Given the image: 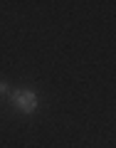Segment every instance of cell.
Returning <instances> with one entry per match:
<instances>
[{"instance_id": "cell-1", "label": "cell", "mask_w": 116, "mask_h": 148, "mask_svg": "<svg viewBox=\"0 0 116 148\" xmlns=\"http://www.w3.org/2000/svg\"><path fill=\"white\" fill-rule=\"evenodd\" d=\"M15 106L22 114H32L37 109V94L35 91H20V94H15Z\"/></svg>"}, {"instance_id": "cell-2", "label": "cell", "mask_w": 116, "mask_h": 148, "mask_svg": "<svg viewBox=\"0 0 116 148\" xmlns=\"http://www.w3.org/2000/svg\"><path fill=\"white\" fill-rule=\"evenodd\" d=\"M5 89H8V86H5V84H3V82H0V94H3V91H5Z\"/></svg>"}]
</instances>
